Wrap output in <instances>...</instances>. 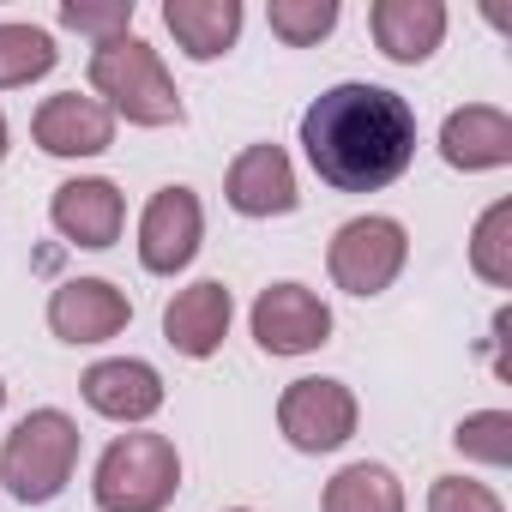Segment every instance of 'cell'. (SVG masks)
Segmentation results:
<instances>
[{
    "label": "cell",
    "mask_w": 512,
    "mask_h": 512,
    "mask_svg": "<svg viewBox=\"0 0 512 512\" xmlns=\"http://www.w3.org/2000/svg\"><path fill=\"white\" fill-rule=\"evenodd\" d=\"M302 151L338 193H380L416 157V115L386 85H332L302 115Z\"/></svg>",
    "instance_id": "6da1fadb"
},
{
    "label": "cell",
    "mask_w": 512,
    "mask_h": 512,
    "mask_svg": "<svg viewBox=\"0 0 512 512\" xmlns=\"http://www.w3.org/2000/svg\"><path fill=\"white\" fill-rule=\"evenodd\" d=\"M91 91L103 97L109 115H127L133 127H175L181 121V97H175L163 55L151 43H139L133 31L91 49Z\"/></svg>",
    "instance_id": "7a4b0ae2"
},
{
    "label": "cell",
    "mask_w": 512,
    "mask_h": 512,
    "mask_svg": "<svg viewBox=\"0 0 512 512\" xmlns=\"http://www.w3.org/2000/svg\"><path fill=\"white\" fill-rule=\"evenodd\" d=\"M73 464H79V422L67 410H31L0 446V482L25 506L55 500L73 482Z\"/></svg>",
    "instance_id": "3957f363"
},
{
    "label": "cell",
    "mask_w": 512,
    "mask_h": 512,
    "mask_svg": "<svg viewBox=\"0 0 512 512\" xmlns=\"http://www.w3.org/2000/svg\"><path fill=\"white\" fill-rule=\"evenodd\" d=\"M181 488V452L169 434H121L91 476L97 512H163Z\"/></svg>",
    "instance_id": "277c9868"
},
{
    "label": "cell",
    "mask_w": 512,
    "mask_h": 512,
    "mask_svg": "<svg viewBox=\"0 0 512 512\" xmlns=\"http://www.w3.org/2000/svg\"><path fill=\"white\" fill-rule=\"evenodd\" d=\"M404 260H410V235H404L398 217H350L332 235V253H326L338 290H350V296L392 290V278L404 272Z\"/></svg>",
    "instance_id": "5b68a950"
},
{
    "label": "cell",
    "mask_w": 512,
    "mask_h": 512,
    "mask_svg": "<svg viewBox=\"0 0 512 512\" xmlns=\"http://www.w3.org/2000/svg\"><path fill=\"white\" fill-rule=\"evenodd\" d=\"M278 428L296 452H338L356 434V392L344 380H290L278 398Z\"/></svg>",
    "instance_id": "8992f818"
},
{
    "label": "cell",
    "mask_w": 512,
    "mask_h": 512,
    "mask_svg": "<svg viewBox=\"0 0 512 512\" xmlns=\"http://www.w3.org/2000/svg\"><path fill=\"white\" fill-rule=\"evenodd\" d=\"M199 235H205L199 193L193 187H157L145 217H139V266L157 278H175L199 253Z\"/></svg>",
    "instance_id": "52a82bcc"
},
{
    "label": "cell",
    "mask_w": 512,
    "mask_h": 512,
    "mask_svg": "<svg viewBox=\"0 0 512 512\" xmlns=\"http://www.w3.org/2000/svg\"><path fill=\"white\" fill-rule=\"evenodd\" d=\"M253 338L266 356H308L332 338V308L308 284H272L253 302Z\"/></svg>",
    "instance_id": "ba28073f"
},
{
    "label": "cell",
    "mask_w": 512,
    "mask_h": 512,
    "mask_svg": "<svg viewBox=\"0 0 512 512\" xmlns=\"http://www.w3.org/2000/svg\"><path fill=\"white\" fill-rule=\"evenodd\" d=\"M127 320H133V302L109 278H73L49 296V326L67 344H103V338L127 332Z\"/></svg>",
    "instance_id": "9c48e42d"
},
{
    "label": "cell",
    "mask_w": 512,
    "mask_h": 512,
    "mask_svg": "<svg viewBox=\"0 0 512 512\" xmlns=\"http://www.w3.org/2000/svg\"><path fill=\"white\" fill-rule=\"evenodd\" d=\"M223 199L241 211V217H284L296 211V169L284 157V145H247L235 163H229V181H223Z\"/></svg>",
    "instance_id": "30bf717a"
},
{
    "label": "cell",
    "mask_w": 512,
    "mask_h": 512,
    "mask_svg": "<svg viewBox=\"0 0 512 512\" xmlns=\"http://www.w3.org/2000/svg\"><path fill=\"white\" fill-rule=\"evenodd\" d=\"M49 217H55V229H61L73 247H91V253H97V247H109V241L121 235V223H127V199H121L115 181L85 175V181H61V187H55Z\"/></svg>",
    "instance_id": "8fae6325"
},
{
    "label": "cell",
    "mask_w": 512,
    "mask_h": 512,
    "mask_svg": "<svg viewBox=\"0 0 512 512\" xmlns=\"http://www.w3.org/2000/svg\"><path fill=\"white\" fill-rule=\"evenodd\" d=\"M31 133H37V145H43L49 157H97V151H109V139H115V115H109L97 97L61 91V97H49V103L37 109Z\"/></svg>",
    "instance_id": "7c38bea8"
},
{
    "label": "cell",
    "mask_w": 512,
    "mask_h": 512,
    "mask_svg": "<svg viewBox=\"0 0 512 512\" xmlns=\"http://www.w3.org/2000/svg\"><path fill=\"white\" fill-rule=\"evenodd\" d=\"M79 392H85V404H91L97 416H109V422H145V416L163 410V380H157V368H151V362H133V356H115V362L85 368Z\"/></svg>",
    "instance_id": "4fadbf2b"
},
{
    "label": "cell",
    "mask_w": 512,
    "mask_h": 512,
    "mask_svg": "<svg viewBox=\"0 0 512 512\" xmlns=\"http://www.w3.org/2000/svg\"><path fill=\"white\" fill-rule=\"evenodd\" d=\"M440 157H446L452 169H464V175L512 163V115L494 109V103H464V109H452L446 127H440Z\"/></svg>",
    "instance_id": "5bb4252c"
},
{
    "label": "cell",
    "mask_w": 512,
    "mask_h": 512,
    "mask_svg": "<svg viewBox=\"0 0 512 512\" xmlns=\"http://www.w3.org/2000/svg\"><path fill=\"white\" fill-rule=\"evenodd\" d=\"M229 314H235L229 290L217 278H199V284L175 290V302L163 308V338H169V350H181V356L199 362V356H211L229 338Z\"/></svg>",
    "instance_id": "9a60e30c"
},
{
    "label": "cell",
    "mask_w": 512,
    "mask_h": 512,
    "mask_svg": "<svg viewBox=\"0 0 512 512\" xmlns=\"http://www.w3.org/2000/svg\"><path fill=\"white\" fill-rule=\"evenodd\" d=\"M368 25H374V43H380L386 61L422 67L446 37V7L440 0H374Z\"/></svg>",
    "instance_id": "2e32d148"
},
{
    "label": "cell",
    "mask_w": 512,
    "mask_h": 512,
    "mask_svg": "<svg viewBox=\"0 0 512 512\" xmlns=\"http://www.w3.org/2000/svg\"><path fill=\"white\" fill-rule=\"evenodd\" d=\"M163 25L187 61H217L241 37V0H169Z\"/></svg>",
    "instance_id": "e0dca14e"
},
{
    "label": "cell",
    "mask_w": 512,
    "mask_h": 512,
    "mask_svg": "<svg viewBox=\"0 0 512 512\" xmlns=\"http://www.w3.org/2000/svg\"><path fill=\"white\" fill-rule=\"evenodd\" d=\"M326 512H404V488L386 464H344L332 482H326Z\"/></svg>",
    "instance_id": "ac0fdd59"
},
{
    "label": "cell",
    "mask_w": 512,
    "mask_h": 512,
    "mask_svg": "<svg viewBox=\"0 0 512 512\" xmlns=\"http://www.w3.org/2000/svg\"><path fill=\"white\" fill-rule=\"evenodd\" d=\"M470 266L482 284L512 290V199H494L470 229Z\"/></svg>",
    "instance_id": "d6986e66"
},
{
    "label": "cell",
    "mask_w": 512,
    "mask_h": 512,
    "mask_svg": "<svg viewBox=\"0 0 512 512\" xmlns=\"http://www.w3.org/2000/svg\"><path fill=\"white\" fill-rule=\"evenodd\" d=\"M55 61H61V49H55L49 31H37V25H0V91H19V85L55 73Z\"/></svg>",
    "instance_id": "ffe728a7"
},
{
    "label": "cell",
    "mask_w": 512,
    "mask_h": 512,
    "mask_svg": "<svg viewBox=\"0 0 512 512\" xmlns=\"http://www.w3.org/2000/svg\"><path fill=\"white\" fill-rule=\"evenodd\" d=\"M452 446L464 458H476V464L506 470L512 464V410H476V416H464L458 434H452Z\"/></svg>",
    "instance_id": "44dd1931"
},
{
    "label": "cell",
    "mask_w": 512,
    "mask_h": 512,
    "mask_svg": "<svg viewBox=\"0 0 512 512\" xmlns=\"http://www.w3.org/2000/svg\"><path fill=\"white\" fill-rule=\"evenodd\" d=\"M266 19H272V37H284L290 49H308L338 25V0H272Z\"/></svg>",
    "instance_id": "7402d4cb"
},
{
    "label": "cell",
    "mask_w": 512,
    "mask_h": 512,
    "mask_svg": "<svg viewBox=\"0 0 512 512\" xmlns=\"http://www.w3.org/2000/svg\"><path fill=\"white\" fill-rule=\"evenodd\" d=\"M61 25L67 31H85L97 43H115L133 31V0H67L61 7Z\"/></svg>",
    "instance_id": "603a6c76"
},
{
    "label": "cell",
    "mask_w": 512,
    "mask_h": 512,
    "mask_svg": "<svg viewBox=\"0 0 512 512\" xmlns=\"http://www.w3.org/2000/svg\"><path fill=\"white\" fill-rule=\"evenodd\" d=\"M428 512H506V506H500L494 488H482L470 476H440L428 488Z\"/></svg>",
    "instance_id": "cb8c5ba5"
},
{
    "label": "cell",
    "mask_w": 512,
    "mask_h": 512,
    "mask_svg": "<svg viewBox=\"0 0 512 512\" xmlns=\"http://www.w3.org/2000/svg\"><path fill=\"white\" fill-rule=\"evenodd\" d=\"M7 139H13V133H7V115H0V163H7Z\"/></svg>",
    "instance_id": "d4e9b609"
},
{
    "label": "cell",
    "mask_w": 512,
    "mask_h": 512,
    "mask_svg": "<svg viewBox=\"0 0 512 512\" xmlns=\"http://www.w3.org/2000/svg\"><path fill=\"white\" fill-rule=\"evenodd\" d=\"M0 404H7V386H0Z\"/></svg>",
    "instance_id": "484cf974"
},
{
    "label": "cell",
    "mask_w": 512,
    "mask_h": 512,
    "mask_svg": "<svg viewBox=\"0 0 512 512\" xmlns=\"http://www.w3.org/2000/svg\"><path fill=\"white\" fill-rule=\"evenodd\" d=\"M229 512H247V506H229Z\"/></svg>",
    "instance_id": "4316f807"
}]
</instances>
